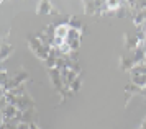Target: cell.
<instances>
[{
    "mask_svg": "<svg viewBox=\"0 0 146 129\" xmlns=\"http://www.w3.org/2000/svg\"><path fill=\"white\" fill-rule=\"evenodd\" d=\"M80 87H82V78L77 77L76 78V82L71 85V93H77V91L80 90Z\"/></svg>",
    "mask_w": 146,
    "mask_h": 129,
    "instance_id": "13",
    "label": "cell"
},
{
    "mask_svg": "<svg viewBox=\"0 0 146 129\" xmlns=\"http://www.w3.org/2000/svg\"><path fill=\"white\" fill-rule=\"evenodd\" d=\"M139 39L136 34H130V33H126L125 34V47L126 51H135L136 47H139Z\"/></svg>",
    "mask_w": 146,
    "mask_h": 129,
    "instance_id": "6",
    "label": "cell"
},
{
    "mask_svg": "<svg viewBox=\"0 0 146 129\" xmlns=\"http://www.w3.org/2000/svg\"><path fill=\"white\" fill-rule=\"evenodd\" d=\"M27 80H28V72L25 70V69H18V70H15L13 74H12L10 80H8V84L2 88V93H8L10 90L18 88V87L23 85Z\"/></svg>",
    "mask_w": 146,
    "mask_h": 129,
    "instance_id": "3",
    "label": "cell"
},
{
    "mask_svg": "<svg viewBox=\"0 0 146 129\" xmlns=\"http://www.w3.org/2000/svg\"><path fill=\"white\" fill-rule=\"evenodd\" d=\"M48 75L51 78V85H53V88L56 90V93L61 95V101H64L71 93H67L66 87H64V82H62V77H61V70L59 69H49L48 70Z\"/></svg>",
    "mask_w": 146,
    "mask_h": 129,
    "instance_id": "2",
    "label": "cell"
},
{
    "mask_svg": "<svg viewBox=\"0 0 146 129\" xmlns=\"http://www.w3.org/2000/svg\"><path fill=\"white\" fill-rule=\"evenodd\" d=\"M141 97H143V98L146 100V88H143V93H141Z\"/></svg>",
    "mask_w": 146,
    "mask_h": 129,
    "instance_id": "16",
    "label": "cell"
},
{
    "mask_svg": "<svg viewBox=\"0 0 146 129\" xmlns=\"http://www.w3.org/2000/svg\"><path fill=\"white\" fill-rule=\"evenodd\" d=\"M69 26L72 28V30H79V31H82V23H80V20L77 18V16H71L69 18Z\"/></svg>",
    "mask_w": 146,
    "mask_h": 129,
    "instance_id": "12",
    "label": "cell"
},
{
    "mask_svg": "<svg viewBox=\"0 0 146 129\" xmlns=\"http://www.w3.org/2000/svg\"><path fill=\"white\" fill-rule=\"evenodd\" d=\"M84 12L86 15H99L100 2H84Z\"/></svg>",
    "mask_w": 146,
    "mask_h": 129,
    "instance_id": "8",
    "label": "cell"
},
{
    "mask_svg": "<svg viewBox=\"0 0 146 129\" xmlns=\"http://www.w3.org/2000/svg\"><path fill=\"white\" fill-rule=\"evenodd\" d=\"M53 10H54V7H53L51 2H40V3L36 5V13H38V15H46V13L51 15Z\"/></svg>",
    "mask_w": 146,
    "mask_h": 129,
    "instance_id": "9",
    "label": "cell"
},
{
    "mask_svg": "<svg viewBox=\"0 0 146 129\" xmlns=\"http://www.w3.org/2000/svg\"><path fill=\"white\" fill-rule=\"evenodd\" d=\"M17 129H30V124H28V123H20Z\"/></svg>",
    "mask_w": 146,
    "mask_h": 129,
    "instance_id": "14",
    "label": "cell"
},
{
    "mask_svg": "<svg viewBox=\"0 0 146 129\" xmlns=\"http://www.w3.org/2000/svg\"><path fill=\"white\" fill-rule=\"evenodd\" d=\"M17 115H18L17 106H13V105H5V106H2V121H10V119L17 118Z\"/></svg>",
    "mask_w": 146,
    "mask_h": 129,
    "instance_id": "5",
    "label": "cell"
},
{
    "mask_svg": "<svg viewBox=\"0 0 146 129\" xmlns=\"http://www.w3.org/2000/svg\"><path fill=\"white\" fill-rule=\"evenodd\" d=\"M13 46L8 44L7 41H2V47H0V59H2V62H5L7 61V57L13 52Z\"/></svg>",
    "mask_w": 146,
    "mask_h": 129,
    "instance_id": "10",
    "label": "cell"
},
{
    "mask_svg": "<svg viewBox=\"0 0 146 129\" xmlns=\"http://www.w3.org/2000/svg\"><path fill=\"white\" fill-rule=\"evenodd\" d=\"M141 129H146V118H145V121H143V124H141Z\"/></svg>",
    "mask_w": 146,
    "mask_h": 129,
    "instance_id": "17",
    "label": "cell"
},
{
    "mask_svg": "<svg viewBox=\"0 0 146 129\" xmlns=\"http://www.w3.org/2000/svg\"><path fill=\"white\" fill-rule=\"evenodd\" d=\"M15 106H17V110L18 111H30V110H35V101L33 98L30 97V95H23V97H18L15 100Z\"/></svg>",
    "mask_w": 146,
    "mask_h": 129,
    "instance_id": "4",
    "label": "cell"
},
{
    "mask_svg": "<svg viewBox=\"0 0 146 129\" xmlns=\"http://www.w3.org/2000/svg\"><path fill=\"white\" fill-rule=\"evenodd\" d=\"M30 129H40V128L36 126V123H31V124H30Z\"/></svg>",
    "mask_w": 146,
    "mask_h": 129,
    "instance_id": "15",
    "label": "cell"
},
{
    "mask_svg": "<svg viewBox=\"0 0 146 129\" xmlns=\"http://www.w3.org/2000/svg\"><path fill=\"white\" fill-rule=\"evenodd\" d=\"M143 93V88H139L138 85H135V84H130L125 87V103L130 100V97H135V95H141Z\"/></svg>",
    "mask_w": 146,
    "mask_h": 129,
    "instance_id": "7",
    "label": "cell"
},
{
    "mask_svg": "<svg viewBox=\"0 0 146 129\" xmlns=\"http://www.w3.org/2000/svg\"><path fill=\"white\" fill-rule=\"evenodd\" d=\"M145 34H146V33H145Z\"/></svg>",
    "mask_w": 146,
    "mask_h": 129,
    "instance_id": "18",
    "label": "cell"
},
{
    "mask_svg": "<svg viewBox=\"0 0 146 129\" xmlns=\"http://www.w3.org/2000/svg\"><path fill=\"white\" fill-rule=\"evenodd\" d=\"M136 75H146V64L145 62L135 65L131 70H130V77H136Z\"/></svg>",
    "mask_w": 146,
    "mask_h": 129,
    "instance_id": "11",
    "label": "cell"
},
{
    "mask_svg": "<svg viewBox=\"0 0 146 129\" xmlns=\"http://www.w3.org/2000/svg\"><path fill=\"white\" fill-rule=\"evenodd\" d=\"M27 44H28V47H30V51L33 52L36 57H40L41 61L46 62V59L49 57V51H51V49L43 44L36 34H30V36H27Z\"/></svg>",
    "mask_w": 146,
    "mask_h": 129,
    "instance_id": "1",
    "label": "cell"
}]
</instances>
